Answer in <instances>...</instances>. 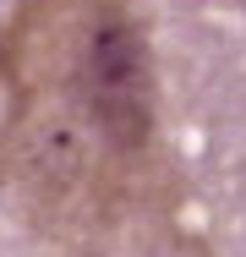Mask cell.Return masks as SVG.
Returning a JSON list of instances; mask_svg holds the SVG:
<instances>
[]
</instances>
